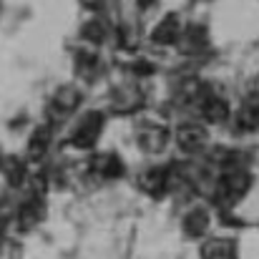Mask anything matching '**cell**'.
Wrapping results in <instances>:
<instances>
[{
  "instance_id": "obj_11",
  "label": "cell",
  "mask_w": 259,
  "mask_h": 259,
  "mask_svg": "<svg viewBox=\"0 0 259 259\" xmlns=\"http://www.w3.org/2000/svg\"><path fill=\"white\" fill-rule=\"evenodd\" d=\"M179 40H181V48L186 53H196L206 46V28L204 25H189L184 30V35H179Z\"/></svg>"
},
{
  "instance_id": "obj_13",
  "label": "cell",
  "mask_w": 259,
  "mask_h": 259,
  "mask_svg": "<svg viewBox=\"0 0 259 259\" xmlns=\"http://www.w3.org/2000/svg\"><path fill=\"white\" fill-rule=\"evenodd\" d=\"M206 229H209V214H206L204 209H194V211L186 214V219H184V232H186L189 237H201Z\"/></svg>"
},
{
  "instance_id": "obj_16",
  "label": "cell",
  "mask_w": 259,
  "mask_h": 259,
  "mask_svg": "<svg viewBox=\"0 0 259 259\" xmlns=\"http://www.w3.org/2000/svg\"><path fill=\"white\" fill-rule=\"evenodd\" d=\"M48 141H51V128L48 126H43V128H38L35 134H33V139H30V156L33 159H40L43 156V151H46V146H48Z\"/></svg>"
},
{
  "instance_id": "obj_10",
  "label": "cell",
  "mask_w": 259,
  "mask_h": 259,
  "mask_svg": "<svg viewBox=\"0 0 259 259\" xmlns=\"http://www.w3.org/2000/svg\"><path fill=\"white\" fill-rule=\"evenodd\" d=\"M40 219H43V201L33 196L30 201H25V204L20 206V211H18V224H20V229H33Z\"/></svg>"
},
{
  "instance_id": "obj_14",
  "label": "cell",
  "mask_w": 259,
  "mask_h": 259,
  "mask_svg": "<svg viewBox=\"0 0 259 259\" xmlns=\"http://www.w3.org/2000/svg\"><path fill=\"white\" fill-rule=\"evenodd\" d=\"M237 128L239 131H259V101H249L237 113Z\"/></svg>"
},
{
  "instance_id": "obj_18",
  "label": "cell",
  "mask_w": 259,
  "mask_h": 259,
  "mask_svg": "<svg viewBox=\"0 0 259 259\" xmlns=\"http://www.w3.org/2000/svg\"><path fill=\"white\" fill-rule=\"evenodd\" d=\"M96 68V56H88V53H81L78 56V71L91 76V71Z\"/></svg>"
},
{
  "instance_id": "obj_7",
  "label": "cell",
  "mask_w": 259,
  "mask_h": 259,
  "mask_svg": "<svg viewBox=\"0 0 259 259\" xmlns=\"http://www.w3.org/2000/svg\"><path fill=\"white\" fill-rule=\"evenodd\" d=\"M201 259H237V244L232 239H209L201 247Z\"/></svg>"
},
{
  "instance_id": "obj_5",
  "label": "cell",
  "mask_w": 259,
  "mask_h": 259,
  "mask_svg": "<svg viewBox=\"0 0 259 259\" xmlns=\"http://www.w3.org/2000/svg\"><path fill=\"white\" fill-rule=\"evenodd\" d=\"M179 35H181V25H179V18L169 13L154 30H151V40L154 43H159V46H171L179 40Z\"/></svg>"
},
{
  "instance_id": "obj_12",
  "label": "cell",
  "mask_w": 259,
  "mask_h": 259,
  "mask_svg": "<svg viewBox=\"0 0 259 259\" xmlns=\"http://www.w3.org/2000/svg\"><path fill=\"white\" fill-rule=\"evenodd\" d=\"M78 103H81V93H78V88H73V86H63L56 93V98H53V106H56L61 113L76 111Z\"/></svg>"
},
{
  "instance_id": "obj_9",
  "label": "cell",
  "mask_w": 259,
  "mask_h": 259,
  "mask_svg": "<svg viewBox=\"0 0 259 259\" xmlns=\"http://www.w3.org/2000/svg\"><path fill=\"white\" fill-rule=\"evenodd\" d=\"M91 166H93V171L106 176V179H118L123 174V161L116 154H101L91 161Z\"/></svg>"
},
{
  "instance_id": "obj_17",
  "label": "cell",
  "mask_w": 259,
  "mask_h": 259,
  "mask_svg": "<svg viewBox=\"0 0 259 259\" xmlns=\"http://www.w3.org/2000/svg\"><path fill=\"white\" fill-rule=\"evenodd\" d=\"M81 33H83V38L91 40V43H101V40L106 38V28H103L101 20H91V23H86Z\"/></svg>"
},
{
  "instance_id": "obj_4",
  "label": "cell",
  "mask_w": 259,
  "mask_h": 259,
  "mask_svg": "<svg viewBox=\"0 0 259 259\" xmlns=\"http://www.w3.org/2000/svg\"><path fill=\"white\" fill-rule=\"evenodd\" d=\"M139 144H141V149H144V151H149V154H159V151L169 144V131H166L164 126L151 123V126H146V128L141 131Z\"/></svg>"
},
{
  "instance_id": "obj_19",
  "label": "cell",
  "mask_w": 259,
  "mask_h": 259,
  "mask_svg": "<svg viewBox=\"0 0 259 259\" xmlns=\"http://www.w3.org/2000/svg\"><path fill=\"white\" fill-rule=\"evenodd\" d=\"M249 98H252V101H259V76L249 83Z\"/></svg>"
},
{
  "instance_id": "obj_6",
  "label": "cell",
  "mask_w": 259,
  "mask_h": 259,
  "mask_svg": "<svg viewBox=\"0 0 259 259\" xmlns=\"http://www.w3.org/2000/svg\"><path fill=\"white\" fill-rule=\"evenodd\" d=\"M201 113L209 123H224L229 118V106L219 96H204L201 98Z\"/></svg>"
},
{
  "instance_id": "obj_3",
  "label": "cell",
  "mask_w": 259,
  "mask_h": 259,
  "mask_svg": "<svg viewBox=\"0 0 259 259\" xmlns=\"http://www.w3.org/2000/svg\"><path fill=\"white\" fill-rule=\"evenodd\" d=\"M176 141H179V146L184 151H196V149H201L206 144V131L199 123H184L176 131Z\"/></svg>"
},
{
  "instance_id": "obj_15",
  "label": "cell",
  "mask_w": 259,
  "mask_h": 259,
  "mask_svg": "<svg viewBox=\"0 0 259 259\" xmlns=\"http://www.w3.org/2000/svg\"><path fill=\"white\" fill-rule=\"evenodd\" d=\"M3 171H5V179H8L10 186H20L23 179H25V166H23V161H18V159H5Z\"/></svg>"
},
{
  "instance_id": "obj_1",
  "label": "cell",
  "mask_w": 259,
  "mask_h": 259,
  "mask_svg": "<svg viewBox=\"0 0 259 259\" xmlns=\"http://www.w3.org/2000/svg\"><path fill=\"white\" fill-rule=\"evenodd\" d=\"M249 184H252V179H249V174L244 171V169H227V171L222 174V179H219L217 199L222 204H227V206L229 204H237L247 194Z\"/></svg>"
},
{
  "instance_id": "obj_2",
  "label": "cell",
  "mask_w": 259,
  "mask_h": 259,
  "mask_svg": "<svg viewBox=\"0 0 259 259\" xmlns=\"http://www.w3.org/2000/svg\"><path fill=\"white\" fill-rule=\"evenodd\" d=\"M103 128V116L101 113H88L81 118V123L73 128V136H71V144L78 146V149H91L96 141H98V134Z\"/></svg>"
},
{
  "instance_id": "obj_8",
  "label": "cell",
  "mask_w": 259,
  "mask_h": 259,
  "mask_svg": "<svg viewBox=\"0 0 259 259\" xmlns=\"http://www.w3.org/2000/svg\"><path fill=\"white\" fill-rule=\"evenodd\" d=\"M141 189L151 196H161L169 189V171L166 169H149L141 176Z\"/></svg>"
}]
</instances>
